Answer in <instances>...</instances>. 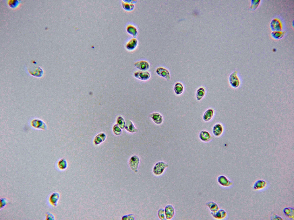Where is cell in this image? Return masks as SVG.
Segmentation results:
<instances>
[{
  "mask_svg": "<svg viewBox=\"0 0 294 220\" xmlns=\"http://www.w3.org/2000/svg\"><path fill=\"white\" fill-rule=\"evenodd\" d=\"M140 159L137 155L132 156L129 160V165L131 169L133 171H136L139 166Z\"/></svg>",
  "mask_w": 294,
  "mask_h": 220,
  "instance_id": "obj_7",
  "label": "cell"
},
{
  "mask_svg": "<svg viewBox=\"0 0 294 220\" xmlns=\"http://www.w3.org/2000/svg\"><path fill=\"white\" fill-rule=\"evenodd\" d=\"M122 220H128L127 215L123 216L122 218Z\"/></svg>",
  "mask_w": 294,
  "mask_h": 220,
  "instance_id": "obj_30",
  "label": "cell"
},
{
  "mask_svg": "<svg viewBox=\"0 0 294 220\" xmlns=\"http://www.w3.org/2000/svg\"><path fill=\"white\" fill-rule=\"evenodd\" d=\"M206 205L212 212H215L219 209L217 204L213 201H209L206 203Z\"/></svg>",
  "mask_w": 294,
  "mask_h": 220,
  "instance_id": "obj_20",
  "label": "cell"
},
{
  "mask_svg": "<svg viewBox=\"0 0 294 220\" xmlns=\"http://www.w3.org/2000/svg\"><path fill=\"white\" fill-rule=\"evenodd\" d=\"M124 1L127 2L134 4L137 2L136 0H123Z\"/></svg>",
  "mask_w": 294,
  "mask_h": 220,
  "instance_id": "obj_29",
  "label": "cell"
},
{
  "mask_svg": "<svg viewBox=\"0 0 294 220\" xmlns=\"http://www.w3.org/2000/svg\"><path fill=\"white\" fill-rule=\"evenodd\" d=\"M128 220H135V217L133 214H130L127 215Z\"/></svg>",
  "mask_w": 294,
  "mask_h": 220,
  "instance_id": "obj_28",
  "label": "cell"
},
{
  "mask_svg": "<svg viewBox=\"0 0 294 220\" xmlns=\"http://www.w3.org/2000/svg\"><path fill=\"white\" fill-rule=\"evenodd\" d=\"M211 214L214 218L221 220L224 219L226 217L227 213L224 209H220L215 212H211Z\"/></svg>",
  "mask_w": 294,
  "mask_h": 220,
  "instance_id": "obj_9",
  "label": "cell"
},
{
  "mask_svg": "<svg viewBox=\"0 0 294 220\" xmlns=\"http://www.w3.org/2000/svg\"><path fill=\"white\" fill-rule=\"evenodd\" d=\"M174 91L177 95H180L182 93L184 90L183 85L180 82H177L175 85L174 88Z\"/></svg>",
  "mask_w": 294,
  "mask_h": 220,
  "instance_id": "obj_19",
  "label": "cell"
},
{
  "mask_svg": "<svg viewBox=\"0 0 294 220\" xmlns=\"http://www.w3.org/2000/svg\"><path fill=\"white\" fill-rule=\"evenodd\" d=\"M158 216L159 218L161 220L165 219V210L163 209H160L158 211Z\"/></svg>",
  "mask_w": 294,
  "mask_h": 220,
  "instance_id": "obj_26",
  "label": "cell"
},
{
  "mask_svg": "<svg viewBox=\"0 0 294 220\" xmlns=\"http://www.w3.org/2000/svg\"><path fill=\"white\" fill-rule=\"evenodd\" d=\"M138 44V41L137 39L132 38L127 43L125 46L127 50L132 51L136 48Z\"/></svg>",
  "mask_w": 294,
  "mask_h": 220,
  "instance_id": "obj_13",
  "label": "cell"
},
{
  "mask_svg": "<svg viewBox=\"0 0 294 220\" xmlns=\"http://www.w3.org/2000/svg\"><path fill=\"white\" fill-rule=\"evenodd\" d=\"M60 198V195L57 192L52 193L49 197V201L51 205L54 207L56 206Z\"/></svg>",
  "mask_w": 294,
  "mask_h": 220,
  "instance_id": "obj_11",
  "label": "cell"
},
{
  "mask_svg": "<svg viewBox=\"0 0 294 220\" xmlns=\"http://www.w3.org/2000/svg\"><path fill=\"white\" fill-rule=\"evenodd\" d=\"M21 1L18 0H9L7 3L10 7L13 9L18 8L21 5Z\"/></svg>",
  "mask_w": 294,
  "mask_h": 220,
  "instance_id": "obj_18",
  "label": "cell"
},
{
  "mask_svg": "<svg viewBox=\"0 0 294 220\" xmlns=\"http://www.w3.org/2000/svg\"><path fill=\"white\" fill-rule=\"evenodd\" d=\"M122 5L123 8L127 11H131L134 9L135 5L134 4L124 1H122Z\"/></svg>",
  "mask_w": 294,
  "mask_h": 220,
  "instance_id": "obj_24",
  "label": "cell"
},
{
  "mask_svg": "<svg viewBox=\"0 0 294 220\" xmlns=\"http://www.w3.org/2000/svg\"><path fill=\"white\" fill-rule=\"evenodd\" d=\"M134 65L137 69L142 71H147L150 67L149 63L144 60L136 62L134 63Z\"/></svg>",
  "mask_w": 294,
  "mask_h": 220,
  "instance_id": "obj_6",
  "label": "cell"
},
{
  "mask_svg": "<svg viewBox=\"0 0 294 220\" xmlns=\"http://www.w3.org/2000/svg\"><path fill=\"white\" fill-rule=\"evenodd\" d=\"M168 166V164L163 161H160L155 164L153 168V172L156 175L161 174Z\"/></svg>",
  "mask_w": 294,
  "mask_h": 220,
  "instance_id": "obj_2",
  "label": "cell"
},
{
  "mask_svg": "<svg viewBox=\"0 0 294 220\" xmlns=\"http://www.w3.org/2000/svg\"><path fill=\"white\" fill-rule=\"evenodd\" d=\"M199 136L200 139L204 142H208L211 138V136L210 133L205 130L201 131L199 133Z\"/></svg>",
  "mask_w": 294,
  "mask_h": 220,
  "instance_id": "obj_15",
  "label": "cell"
},
{
  "mask_svg": "<svg viewBox=\"0 0 294 220\" xmlns=\"http://www.w3.org/2000/svg\"><path fill=\"white\" fill-rule=\"evenodd\" d=\"M223 130L222 125L218 123L216 124L213 126L212 132L215 136L218 137L222 134Z\"/></svg>",
  "mask_w": 294,
  "mask_h": 220,
  "instance_id": "obj_14",
  "label": "cell"
},
{
  "mask_svg": "<svg viewBox=\"0 0 294 220\" xmlns=\"http://www.w3.org/2000/svg\"><path fill=\"white\" fill-rule=\"evenodd\" d=\"M229 81L230 84L233 87L236 88L239 86L240 81L236 71L233 72L230 75Z\"/></svg>",
  "mask_w": 294,
  "mask_h": 220,
  "instance_id": "obj_4",
  "label": "cell"
},
{
  "mask_svg": "<svg viewBox=\"0 0 294 220\" xmlns=\"http://www.w3.org/2000/svg\"><path fill=\"white\" fill-rule=\"evenodd\" d=\"M156 72L159 76L166 79L167 80L170 79V74L169 71L166 68L160 67L156 69Z\"/></svg>",
  "mask_w": 294,
  "mask_h": 220,
  "instance_id": "obj_5",
  "label": "cell"
},
{
  "mask_svg": "<svg viewBox=\"0 0 294 220\" xmlns=\"http://www.w3.org/2000/svg\"><path fill=\"white\" fill-rule=\"evenodd\" d=\"M149 116L156 124H160L163 121V118L161 114L158 112H154L150 114Z\"/></svg>",
  "mask_w": 294,
  "mask_h": 220,
  "instance_id": "obj_12",
  "label": "cell"
},
{
  "mask_svg": "<svg viewBox=\"0 0 294 220\" xmlns=\"http://www.w3.org/2000/svg\"><path fill=\"white\" fill-rule=\"evenodd\" d=\"M206 91L204 87H201L198 88L196 92V97L198 101L201 100L205 95Z\"/></svg>",
  "mask_w": 294,
  "mask_h": 220,
  "instance_id": "obj_21",
  "label": "cell"
},
{
  "mask_svg": "<svg viewBox=\"0 0 294 220\" xmlns=\"http://www.w3.org/2000/svg\"><path fill=\"white\" fill-rule=\"evenodd\" d=\"M217 180L218 184L223 187H229L232 184V182L224 175H221L219 176L217 178Z\"/></svg>",
  "mask_w": 294,
  "mask_h": 220,
  "instance_id": "obj_10",
  "label": "cell"
},
{
  "mask_svg": "<svg viewBox=\"0 0 294 220\" xmlns=\"http://www.w3.org/2000/svg\"><path fill=\"white\" fill-rule=\"evenodd\" d=\"M214 114L213 109H209L207 110L203 115V119L206 121L210 120L213 117Z\"/></svg>",
  "mask_w": 294,
  "mask_h": 220,
  "instance_id": "obj_16",
  "label": "cell"
},
{
  "mask_svg": "<svg viewBox=\"0 0 294 220\" xmlns=\"http://www.w3.org/2000/svg\"><path fill=\"white\" fill-rule=\"evenodd\" d=\"M125 128L127 131L131 133L136 132L138 131L131 121L130 120L127 121Z\"/></svg>",
  "mask_w": 294,
  "mask_h": 220,
  "instance_id": "obj_22",
  "label": "cell"
},
{
  "mask_svg": "<svg viewBox=\"0 0 294 220\" xmlns=\"http://www.w3.org/2000/svg\"><path fill=\"white\" fill-rule=\"evenodd\" d=\"M126 30L129 34L134 37H136L138 34L137 29L134 26L131 24H129L126 27Z\"/></svg>",
  "mask_w": 294,
  "mask_h": 220,
  "instance_id": "obj_17",
  "label": "cell"
},
{
  "mask_svg": "<svg viewBox=\"0 0 294 220\" xmlns=\"http://www.w3.org/2000/svg\"><path fill=\"white\" fill-rule=\"evenodd\" d=\"M57 166L58 169L60 170H64L67 167V162L65 159H61L58 161Z\"/></svg>",
  "mask_w": 294,
  "mask_h": 220,
  "instance_id": "obj_23",
  "label": "cell"
},
{
  "mask_svg": "<svg viewBox=\"0 0 294 220\" xmlns=\"http://www.w3.org/2000/svg\"><path fill=\"white\" fill-rule=\"evenodd\" d=\"M134 76L136 78L143 81L148 80L150 77V73L147 71H136L134 74Z\"/></svg>",
  "mask_w": 294,
  "mask_h": 220,
  "instance_id": "obj_3",
  "label": "cell"
},
{
  "mask_svg": "<svg viewBox=\"0 0 294 220\" xmlns=\"http://www.w3.org/2000/svg\"><path fill=\"white\" fill-rule=\"evenodd\" d=\"M29 124L32 128L35 129L45 130L47 129V126L46 123L40 119H32L29 121Z\"/></svg>",
  "mask_w": 294,
  "mask_h": 220,
  "instance_id": "obj_1",
  "label": "cell"
},
{
  "mask_svg": "<svg viewBox=\"0 0 294 220\" xmlns=\"http://www.w3.org/2000/svg\"><path fill=\"white\" fill-rule=\"evenodd\" d=\"M9 201L7 198H1L0 199V209L4 208L9 203Z\"/></svg>",
  "mask_w": 294,
  "mask_h": 220,
  "instance_id": "obj_25",
  "label": "cell"
},
{
  "mask_svg": "<svg viewBox=\"0 0 294 220\" xmlns=\"http://www.w3.org/2000/svg\"><path fill=\"white\" fill-rule=\"evenodd\" d=\"M165 216L167 219L169 220L172 219L175 214V210L173 206L171 205H168L166 206L165 209Z\"/></svg>",
  "mask_w": 294,
  "mask_h": 220,
  "instance_id": "obj_8",
  "label": "cell"
},
{
  "mask_svg": "<svg viewBox=\"0 0 294 220\" xmlns=\"http://www.w3.org/2000/svg\"><path fill=\"white\" fill-rule=\"evenodd\" d=\"M46 220H52L55 219V217L53 214L49 212H47L46 214L45 215Z\"/></svg>",
  "mask_w": 294,
  "mask_h": 220,
  "instance_id": "obj_27",
  "label": "cell"
}]
</instances>
